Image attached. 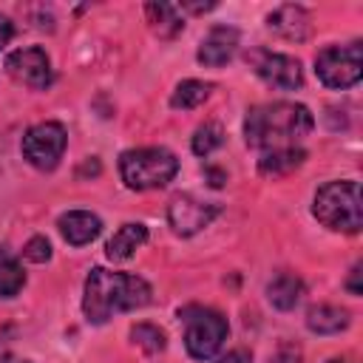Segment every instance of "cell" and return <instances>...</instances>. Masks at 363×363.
<instances>
[{
	"instance_id": "1",
	"label": "cell",
	"mask_w": 363,
	"mask_h": 363,
	"mask_svg": "<svg viewBox=\"0 0 363 363\" xmlns=\"http://www.w3.org/2000/svg\"><path fill=\"white\" fill-rule=\"evenodd\" d=\"M150 301V284L130 272H113L105 267H94L85 278L82 312L88 323H105L119 312L139 309Z\"/></svg>"
},
{
	"instance_id": "2",
	"label": "cell",
	"mask_w": 363,
	"mask_h": 363,
	"mask_svg": "<svg viewBox=\"0 0 363 363\" xmlns=\"http://www.w3.org/2000/svg\"><path fill=\"white\" fill-rule=\"evenodd\" d=\"M315 128V116L301 102H269L255 105L247 111L244 119V139L250 147L275 150V147H295L309 130Z\"/></svg>"
},
{
	"instance_id": "3",
	"label": "cell",
	"mask_w": 363,
	"mask_h": 363,
	"mask_svg": "<svg viewBox=\"0 0 363 363\" xmlns=\"http://www.w3.org/2000/svg\"><path fill=\"white\" fill-rule=\"evenodd\" d=\"M315 218L337 233H360L363 227V204H360V184L354 179H343V182H326L323 187H318L315 193V204H312Z\"/></svg>"
},
{
	"instance_id": "4",
	"label": "cell",
	"mask_w": 363,
	"mask_h": 363,
	"mask_svg": "<svg viewBox=\"0 0 363 363\" xmlns=\"http://www.w3.org/2000/svg\"><path fill=\"white\" fill-rule=\"evenodd\" d=\"M179 159L167 147H133L119 156V176L130 190H156L173 182Z\"/></svg>"
},
{
	"instance_id": "5",
	"label": "cell",
	"mask_w": 363,
	"mask_h": 363,
	"mask_svg": "<svg viewBox=\"0 0 363 363\" xmlns=\"http://www.w3.org/2000/svg\"><path fill=\"white\" fill-rule=\"evenodd\" d=\"M184 323V349L196 360H210L218 354V349L227 340V318L207 306H184L179 312Z\"/></svg>"
},
{
	"instance_id": "6",
	"label": "cell",
	"mask_w": 363,
	"mask_h": 363,
	"mask_svg": "<svg viewBox=\"0 0 363 363\" xmlns=\"http://www.w3.org/2000/svg\"><path fill=\"white\" fill-rule=\"evenodd\" d=\"M315 74L326 88H352L363 77V45H329L315 57Z\"/></svg>"
},
{
	"instance_id": "7",
	"label": "cell",
	"mask_w": 363,
	"mask_h": 363,
	"mask_svg": "<svg viewBox=\"0 0 363 363\" xmlns=\"http://www.w3.org/2000/svg\"><path fill=\"white\" fill-rule=\"evenodd\" d=\"M68 145V133L60 122H40L31 125L23 136V156L31 167L37 170H54L65 153Z\"/></svg>"
},
{
	"instance_id": "8",
	"label": "cell",
	"mask_w": 363,
	"mask_h": 363,
	"mask_svg": "<svg viewBox=\"0 0 363 363\" xmlns=\"http://www.w3.org/2000/svg\"><path fill=\"white\" fill-rule=\"evenodd\" d=\"M247 62L252 65V71L269 85V88H281V91H295L303 85V71L301 62L289 54H272V51H250Z\"/></svg>"
},
{
	"instance_id": "9",
	"label": "cell",
	"mask_w": 363,
	"mask_h": 363,
	"mask_svg": "<svg viewBox=\"0 0 363 363\" xmlns=\"http://www.w3.org/2000/svg\"><path fill=\"white\" fill-rule=\"evenodd\" d=\"M6 71H9L17 82H23V85H28V88H34V91H45V88L51 85V79H54L51 60H48V54H45L43 48H37V45L11 51V54L6 57Z\"/></svg>"
},
{
	"instance_id": "10",
	"label": "cell",
	"mask_w": 363,
	"mask_h": 363,
	"mask_svg": "<svg viewBox=\"0 0 363 363\" xmlns=\"http://www.w3.org/2000/svg\"><path fill=\"white\" fill-rule=\"evenodd\" d=\"M218 213H221V207L216 201H199L193 196H176L167 207V221H170L176 235H193V233L204 230Z\"/></svg>"
},
{
	"instance_id": "11",
	"label": "cell",
	"mask_w": 363,
	"mask_h": 363,
	"mask_svg": "<svg viewBox=\"0 0 363 363\" xmlns=\"http://www.w3.org/2000/svg\"><path fill=\"white\" fill-rule=\"evenodd\" d=\"M238 40H241L238 28H233V26H213L207 31V37L201 40V45H199L196 60L201 65H207V68H221V65H227L235 57Z\"/></svg>"
},
{
	"instance_id": "12",
	"label": "cell",
	"mask_w": 363,
	"mask_h": 363,
	"mask_svg": "<svg viewBox=\"0 0 363 363\" xmlns=\"http://www.w3.org/2000/svg\"><path fill=\"white\" fill-rule=\"evenodd\" d=\"M267 28L281 34L284 40H295V43H303L312 31V17L303 6H278L275 11L267 14Z\"/></svg>"
},
{
	"instance_id": "13",
	"label": "cell",
	"mask_w": 363,
	"mask_h": 363,
	"mask_svg": "<svg viewBox=\"0 0 363 363\" xmlns=\"http://www.w3.org/2000/svg\"><path fill=\"white\" fill-rule=\"evenodd\" d=\"M57 227L62 233V238L71 244V247H85L91 244L99 233H102V221L99 216L88 213V210H68L57 218Z\"/></svg>"
},
{
	"instance_id": "14",
	"label": "cell",
	"mask_w": 363,
	"mask_h": 363,
	"mask_svg": "<svg viewBox=\"0 0 363 363\" xmlns=\"http://www.w3.org/2000/svg\"><path fill=\"white\" fill-rule=\"evenodd\" d=\"M145 241H147V227L139 221H128L111 235V241L105 244V255L111 261H128Z\"/></svg>"
},
{
	"instance_id": "15",
	"label": "cell",
	"mask_w": 363,
	"mask_h": 363,
	"mask_svg": "<svg viewBox=\"0 0 363 363\" xmlns=\"http://www.w3.org/2000/svg\"><path fill=\"white\" fill-rule=\"evenodd\" d=\"M303 298V281L295 275V272H278L269 284H267V301L281 309V312H289L301 303Z\"/></svg>"
},
{
	"instance_id": "16",
	"label": "cell",
	"mask_w": 363,
	"mask_h": 363,
	"mask_svg": "<svg viewBox=\"0 0 363 363\" xmlns=\"http://www.w3.org/2000/svg\"><path fill=\"white\" fill-rule=\"evenodd\" d=\"M145 17H147L150 28L164 40L176 37L184 28V17H182V9L176 3H147Z\"/></svg>"
},
{
	"instance_id": "17",
	"label": "cell",
	"mask_w": 363,
	"mask_h": 363,
	"mask_svg": "<svg viewBox=\"0 0 363 363\" xmlns=\"http://www.w3.org/2000/svg\"><path fill=\"white\" fill-rule=\"evenodd\" d=\"M306 159L303 147H275V150H264L258 159V173L261 176H284L295 167H301Z\"/></svg>"
},
{
	"instance_id": "18",
	"label": "cell",
	"mask_w": 363,
	"mask_h": 363,
	"mask_svg": "<svg viewBox=\"0 0 363 363\" xmlns=\"http://www.w3.org/2000/svg\"><path fill=\"white\" fill-rule=\"evenodd\" d=\"M306 326L315 335H337L349 326V312L332 303H318L306 312Z\"/></svg>"
},
{
	"instance_id": "19",
	"label": "cell",
	"mask_w": 363,
	"mask_h": 363,
	"mask_svg": "<svg viewBox=\"0 0 363 363\" xmlns=\"http://www.w3.org/2000/svg\"><path fill=\"white\" fill-rule=\"evenodd\" d=\"M210 91H213L210 82L184 79V82L176 85V91H173V96H170V105H173L176 111H193V108H199V105L210 96Z\"/></svg>"
},
{
	"instance_id": "20",
	"label": "cell",
	"mask_w": 363,
	"mask_h": 363,
	"mask_svg": "<svg viewBox=\"0 0 363 363\" xmlns=\"http://www.w3.org/2000/svg\"><path fill=\"white\" fill-rule=\"evenodd\" d=\"M23 286H26L23 264L9 250H0V298H14Z\"/></svg>"
},
{
	"instance_id": "21",
	"label": "cell",
	"mask_w": 363,
	"mask_h": 363,
	"mask_svg": "<svg viewBox=\"0 0 363 363\" xmlns=\"http://www.w3.org/2000/svg\"><path fill=\"white\" fill-rule=\"evenodd\" d=\"M221 145H224V130H221L218 122H204L201 128H196L193 142H190V147H193L196 156H210Z\"/></svg>"
},
{
	"instance_id": "22",
	"label": "cell",
	"mask_w": 363,
	"mask_h": 363,
	"mask_svg": "<svg viewBox=\"0 0 363 363\" xmlns=\"http://www.w3.org/2000/svg\"><path fill=\"white\" fill-rule=\"evenodd\" d=\"M130 337H133V343L142 346L147 354H156V352L164 349V332H162L159 326H153V323H136V326L130 329Z\"/></svg>"
},
{
	"instance_id": "23",
	"label": "cell",
	"mask_w": 363,
	"mask_h": 363,
	"mask_svg": "<svg viewBox=\"0 0 363 363\" xmlns=\"http://www.w3.org/2000/svg\"><path fill=\"white\" fill-rule=\"evenodd\" d=\"M23 255H26L28 261H34V264H45V261L51 258V244H48V238H45V235L28 238V244L23 247Z\"/></svg>"
},
{
	"instance_id": "24",
	"label": "cell",
	"mask_w": 363,
	"mask_h": 363,
	"mask_svg": "<svg viewBox=\"0 0 363 363\" xmlns=\"http://www.w3.org/2000/svg\"><path fill=\"white\" fill-rule=\"evenodd\" d=\"M269 363H301V352H298L295 346H286V343H284V346L269 357Z\"/></svg>"
},
{
	"instance_id": "25",
	"label": "cell",
	"mask_w": 363,
	"mask_h": 363,
	"mask_svg": "<svg viewBox=\"0 0 363 363\" xmlns=\"http://www.w3.org/2000/svg\"><path fill=\"white\" fill-rule=\"evenodd\" d=\"M11 37H14V23H11L9 17H3V14H0V51L11 43Z\"/></svg>"
},
{
	"instance_id": "26",
	"label": "cell",
	"mask_w": 363,
	"mask_h": 363,
	"mask_svg": "<svg viewBox=\"0 0 363 363\" xmlns=\"http://www.w3.org/2000/svg\"><path fill=\"white\" fill-rule=\"evenodd\" d=\"M216 363H250V352L247 349H233V352L221 354Z\"/></svg>"
},
{
	"instance_id": "27",
	"label": "cell",
	"mask_w": 363,
	"mask_h": 363,
	"mask_svg": "<svg viewBox=\"0 0 363 363\" xmlns=\"http://www.w3.org/2000/svg\"><path fill=\"white\" fill-rule=\"evenodd\" d=\"M360 269H363L360 264H354V267H352V275H349V284H346L352 295H360V292H363V286H360V275H363V272H360Z\"/></svg>"
},
{
	"instance_id": "28",
	"label": "cell",
	"mask_w": 363,
	"mask_h": 363,
	"mask_svg": "<svg viewBox=\"0 0 363 363\" xmlns=\"http://www.w3.org/2000/svg\"><path fill=\"white\" fill-rule=\"evenodd\" d=\"M216 3H179V9H187V11H196V14H201V11H210Z\"/></svg>"
},
{
	"instance_id": "29",
	"label": "cell",
	"mask_w": 363,
	"mask_h": 363,
	"mask_svg": "<svg viewBox=\"0 0 363 363\" xmlns=\"http://www.w3.org/2000/svg\"><path fill=\"white\" fill-rule=\"evenodd\" d=\"M207 176H210V184L213 187H221L224 184V173L221 170H207Z\"/></svg>"
},
{
	"instance_id": "30",
	"label": "cell",
	"mask_w": 363,
	"mask_h": 363,
	"mask_svg": "<svg viewBox=\"0 0 363 363\" xmlns=\"http://www.w3.org/2000/svg\"><path fill=\"white\" fill-rule=\"evenodd\" d=\"M0 363H28V360H11V357L6 354V357H0Z\"/></svg>"
},
{
	"instance_id": "31",
	"label": "cell",
	"mask_w": 363,
	"mask_h": 363,
	"mask_svg": "<svg viewBox=\"0 0 363 363\" xmlns=\"http://www.w3.org/2000/svg\"><path fill=\"white\" fill-rule=\"evenodd\" d=\"M329 363H349V360H343V357H335V360H329Z\"/></svg>"
}]
</instances>
